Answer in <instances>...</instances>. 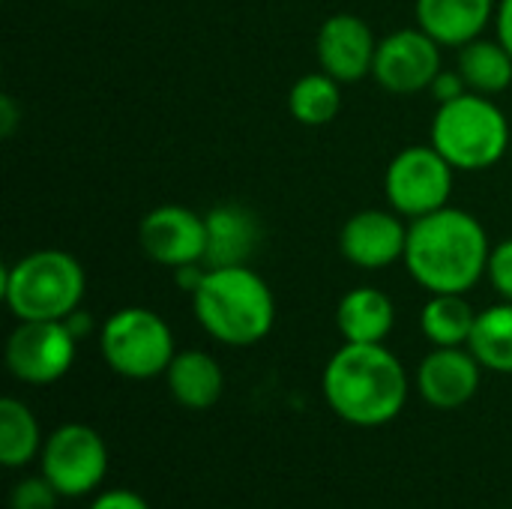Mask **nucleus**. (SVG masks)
Segmentation results:
<instances>
[{
  "mask_svg": "<svg viewBox=\"0 0 512 509\" xmlns=\"http://www.w3.org/2000/svg\"><path fill=\"white\" fill-rule=\"evenodd\" d=\"M492 240L462 207H441L408 222L405 270L429 294H468L489 273Z\"/></svg>",
  "mask_w": 512,
  "mask_h": 509,
  "instance_id": "obj_1",
  "label": "nucleus"
},
{
  "mask_svg": "<svg viewBox=\"0 0 512 509\" xmlns=\"http://www.w3.org/2000/svg\"><path fill=\"white\" fill-rule=\"evenodd\" d=\"M321 393L339 420L378 429L405 411L408 372L387 345L345 342L324 366Z\"/></svg>",
  "mask_w": 512,
  "mask_h": 509,
  "instance_id": "obj_2",
  "label": "nucleus"
},
{
  "mask_svg": "<svg viewBox=\"0 0 512 509\" xmlns=\"http://www.w3.org/2000/svg\"><path fill=\"white\" fill-rule=\"evenodd\" d=\"M189 297L204 333L228 348L258 345L276 324V297L249 264L207 267Z\"/></svg>",
  "mask_w": 512,
  "mask_h": 509,
  "instance_id": "obj_3",
  "label": "nucleus"
},
{
  "mask_svg": "<svg viewBox=\"0 0 512 509\" xmlns=\"http://www.w3.org/2000/svg\"><path fill=\"white\" fill-rule=\"evenodd\" d=\"M84 267L63 249H36L3 270V303L15 321H66L81 309Z\"/></svg>",
  "mask_w": 512,
  "mask_h": 509,
  "instance_id": "obj_4",
  "label": "nucleus"
},
{
  "mask_svg": "<svg viewBox=\"0 0 512 509\" xmlns=\"http://www.w3.org/2000/svg\"><path fill=\"white\" fill-rule=\"evenodd\" d=\"M432 147L456 171H486L510 150V120L492 96L468 90L438 105L432 117Z\"/></svg>",
  "mask_w": 512,
  "mask_h": 509,
  "instance_id": "obj_5",
  "label": "nucleus"
},
{
  "mask_svg": "<svg viewBox=\"0 0 512 509\" xmlns=\"http://www.w3.org/2000/svg\"><path fill=\"white\" fill-rule=\"evenodd\" d=\"M99 351L108 369L129 381H150L168 372L177 348L168 321L144 306H126L99 327Z\"/></svg>",
  "mask_w": 512,
  "mask_h": 509,
  "instance_id": "obj_6",
  "label": "nucleus"
},
{
  "mask_svg": "<svg viewBox=\"0 0 512 509\" xmlns=\"http://www.w3.org/2000/svg\"><path fill=\"white\" fill-rule=\"evenodd\" d=\"M456 168L432 147L414 144L399 150L384 171V195L399 216L420 219L450 204Z\"/></svg>",
  "mask_w": 512,
  "mask_h": 509,
  "instance_id": "obj_7",
  "label": "nucleus"
},
{
  "mask_svg": "<svg viewBox=\"0 0 512 509\" xmlns=\"http://www.w3.org/2000/svg\"><path fill=\"white\" fill-rule=\"evenodd\" d=\"M39 465L60 498H87L108 474V447L93 426L63 423L42 444Z\"/></svg>",
  "mask_w": 512,
  "mask_h": 509,
  "instance_id": "obj_8",
  "label": "nucleus"
},
{
  "mask_svg": "<svg viewBox=\"0 0 512 509\" xmlns=\"http://www.w3.org/2000/svg\"><path fill=\"white\" fill-rule=\"evenodd\" d=\"M78 336L66 321H18L6 339V369L30 387L57 384L75 363Z\"/></svg>",
  "mask_w": 512,
  "mask_h": 509,
  "instance_id": "obj_9",
  "label": "nucleus"
},
{
  "mask_svg": "<svg viewBox=\"0 0 512 509\" xmlns=\"http://www.w3.org/2000/svg\"><path fill=\"white\" fill-rule=\"evenodd\" d=\"M444 69L441 45L420 27H402L378 39L372 78L396 96L423 93Z\"/></svg>",
  "mask_w": 512,
  "mask_h": 509,
  "instance_id": "obj_10",
  "label": "nucleus"
},
{
  "mask_svg": "<svg viewBox=\"0 0 512 509\" xmlns=\"http://www.w3.org/2000/svg\"><path fill=\"white\" fill-rule=\"evenodd\" d=\"M141 252L159 267H192L207 258V219L183 204H162L138 225Z\"/></svg>",
  "mask_w": 512,
  "mask_h": 509,
  "instance_id": "obj_11",
  "label": "nucleus"
},
{
  "mask_svg": "<svg viewBox=\"0 0 512 509\" xmlns=\"http://www.w3.org/2000/svg\"><path fill=\"white\" fill-rule=\"evenodd\" d=\"M408 222L396 210H360L339 231V252L360 270H387L405 258Z\"/></svg>",
  "mask_w": 512,
  "mask_h": 509,
  "instance_id": "obj_12",
  "label": "nucleus"
},
{
  "mask_svg": "<svg viewBox=\"0 0 512 509\" xmlns=\"http://www.w3.org/2000/svg\"><path fill=\"white\" fill-rule=\"evenodd\" d=\"M318 66L339 84H357L372 75L378 39L366 18L354 12L330 15L315 36Z\"/></svg>",
  "mask_w": 512,
  "mask_h": 509,
  "instance_id": "obj_13",
  "label": "nucleus"
},
{
  "mask_svg": "<svg viewBox=\"0 0 512 509\" xmlns=\"http://www.w3.org/2000/svg\"><path fill=\"white\" fill-rule=\"evenodd\" d=\"M417 393L438 411L465 408L483 381V366L471 348H432L417 366Z\"/></svg>",
  "mask_w": 512,
  "mask_h": 509,
  "instance_id": "obj_14",
  "label": "nucleus"
},
{
  "mask_svg": "<svg viewBox=\"0 0 512 509\" xmlns=\"http://www.w3.org/2000/svg\"><path fill=\"white\" fill-rule=\"evenodd\" d=\"M417 27L426 30L441 48H462L495 24L498 0H417Z\"/></svg>",
  "mask_w": 512,
  "mask_h": 509,
  "instance_id": "obj_15",
  "label": "nucleus"
},
{
  "mask_svg": "<svg viewBox=\"0 0 512 509\" xmlns=\"http://www.w3.org/2000/svg\"><path fill=\"white\" fill-rule=\"evenodd\" d=\"M207 219V267H228L246 264L261 240V222L249 207L240 204H219Z\"/></svg>",
  "mask_w": 512,
  "mask_h": 509,
  "instance_id": "obj_16",
  "label": "nucleus"
},
{
  "mask_svg": "<svg viewBox=\"0 0 512 509\" xmlns=\"http://www.w3.org/2000/svg\"><path fill=\"white\" fill-rule=\"evenodd\" d=\"M393 324L396 306L381 288L360 285L336 303V330L345 342L384 345V339L393 333Z\"/></svg>",
  "mask_w": 512,
  "mask_h": 509,
  "instance_id": "obj_17",
  "label": "nucleus"
},
{
  "mask_svg": "<svg viewBox=\"0 0 512 509\" xmlns=\"http://www.w3.org/2000/svg\"><path fill=\"white\" fill-rule=\"evenodd\" d=\"M165 384L177 405H183L189 411H207L222 399L225 375L213 354L177 351L165 372Z\"/></svg>",
  "mask_w": 512,
  "mask_h": 509,
  "instance_id": "obj_18",
  "label": "nucleus"
},
{
  "mask_svg": "<svg viewBox=\"0 0 512 509\" xmlns=\"http://www.w3.org/2000/svg\"><path fill=\"white\" fill-rule=\"evenodd\" d=\"M477 315L465 294H429L420 309V333L432 348H468Z\"/></svg>",
  "mask_w": 512,
  "mask_h": 509,
  "instance_id": "obj_19",
  "label": "nucleus"
},
{
  "mask_svg": "<svg viewBox=\"0 0 512 509\" xmlns=\"http://www.w3.org/2000/svg\"><path fill=\"white\" fill-rule=\"evenodd\" d=\"M456 69L471 93L498 96L512 87V54L498 36L495 39L480 36L462 45L456 57Z\"/></svg>",
  "mask_w": 512,
  "mask_h": 509,
  "instance_id": "obj_20",
  "label": "nucleus"
},
{
  "mask_svg": "<svg viewBox=\"0 0 512 509\" xmlns=\"http://www.w3.org/2000/svg\"><path fill=\"white\" fill-rule=\"evenodd\" d=\"M288 111L303 126H327L342 111V84L324 69L306 72L288 90Z\"/></svg>",
  "mask_w": 512,
  "mask_h": 509,
  "instance_id": "obj_21",
  "label": "nucleus"
},
{
  "mask_svg": "<svg viewBox=\"0 0 512 509\" xmlns=\"http://www.w3.org/2000/svg\"><path fill=\"white\" fill-rule=\"evenodd\" d=\"M468 348L483 369L512 375V303L501 300L477 315Z\"/></svg>",
  "mask_w": 512,
  "mask_h": 509,
  "instance_id": "obj_22",
  "label": "nucleus"
},
{
  "mask_svg": "<svg viewBox=\"0 0 512 509\" xmlns=\"http://www.w3.org/2000/svg\"><path fill=\"white\" fill-rule=\"evenodd\" d=\"M42 444L36 414L21 399H0V462L6 468H24L42 453Z\"/></svg>",
  "mask_w": 512,
  "mask_h": 509,
  "instance_id": "obj_23",
  "label": "nucleus"
},
{
  "mask_svg": "<svg viewBox=\"0 0 512 509\" xmlns=\"http://www.w3.org/2000/svg\"><path fill=\"white\" fill-rule=\"evenodd\" d=\"M60 492L45 477H24L9 495V509H57Z\"/></svg>",
  "mask_w": 512,
  "mask_h": 509,
  "instance_id": "obj_24",
  "label": "nucleus"
},
{
  "mask_svg": "<svg viewBox=\"0 0 512 509\" xmlns=\"http://www.w3.org/2000/svg\"><path fill=\"white\" fill-rule=\"evenodd\" d=\"M486 279L492 282V288L498 291L501 300L512 303V237L501 240L498 246H492V258H489Z\"/></svg>",
  "mask_w": 512,
  "mask_h": 509,
  "instance_id": "obj_25",
  "label": "nucleus"
},
{
  "mask_svg": "<svg viewBox=\"0 0 512 509\" xmlns=\"http://www.w3.org/2000/svg\"><path fill=\"white\" fill-rule=\"evenodd\" d=\"M87 509H150V504L132 489H108L99 492Z\"/></svg>",
  "mask_w": 512,
  "mask_h": 509,
  "instance_id": "obj_26",
  "label": "nucleus"
},
{
  "mask_svg": "<svg viewBox=\"0 0 512 509\" xmlns=\"http://www.w3.org/2000/svg\"><path fill=\"white\" fill-rule=\"evenodd\" d=\"M429 93H432L435 102L441 105V102H450V99L465 96V93H468V84H465V78L459 75V69H441L438 78L432 81Z\"/></svg>",
  "mask_w": 512,
  "mask_h": 509,
  "instance_id": "obj_27",
  "label": "nucleus"
},
{
  "mask_svg": "<svg viewBox=\"0 0 512 509\" xmlns=\"http://www.w3.org/2000/svg\"><path fill=\"white\" fill-rule=\"evenodd\" d=\"M495 33H498V39L504 42V48L512 54V0H498Z\"/></svg>",
  "mask_w": 512,
  "mask_h": 509,
  "instance_id": "obj_28",
  "label": "nucleus"
},
{
  "mask_svg": "<svg viewBox=\"0 0 512 509\" xmlns=\"http://www.w3.org/2000/svg\"><path fill=\"white\" fill-rule=\"evenodd\" d=\"M15 123H18V105L12 96H3L0 99V135L9 138L15 132Z\"/></svg>",
  "mask_w": 512,
  "mask_h": 509,
  "instance_id": "obj_29",
  "label": "nucleus"
}]
</instances>
